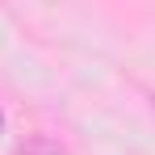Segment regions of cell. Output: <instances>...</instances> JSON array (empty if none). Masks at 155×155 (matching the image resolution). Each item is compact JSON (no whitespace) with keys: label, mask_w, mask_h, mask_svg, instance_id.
<instances>
[{"label":"cell","mask_w":155,"mask_h":155,"mask_svg":"<svg viewBox=\"0 0 155 155\" xmlns=\"http://www.w3.org/2000/svg\"><path fill=\"white\" fill-rule=\"evenodd\" d=\"M21 155H63V151H59V147H51V143H29Z\"/></svg>","instance_id":"cell-1"},{"label":"cell","mask_w":155,"mask_h":155,"mask_svg":"<svg viewBox=\"0 0 155 155\" xmlns=\"http://www.w3.org/2000/svg\"><path fill=\"white\" fill-rule=\"evenodd\" d=\"M0 130H4V113H0Z\"/></svg>","instance_id":"cell-2"}]
</instances>
